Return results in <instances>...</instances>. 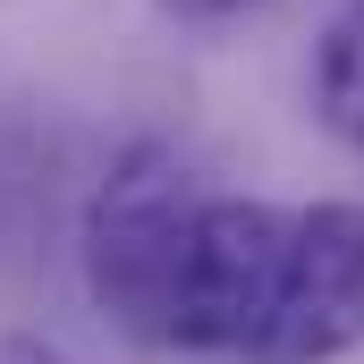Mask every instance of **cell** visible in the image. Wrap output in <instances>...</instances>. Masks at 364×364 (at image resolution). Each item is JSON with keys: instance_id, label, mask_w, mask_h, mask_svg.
<instances>
[{"instance_id": "1", "label": "cell", "mask_w": 364, "mask_h": 364, "mask_svg": "<svg viewBox=\"0 0 364 364\" xmlns=\"http://www.w3.org/2000/svg\"><path fill=\"white\" fill-rule=\"evenodd\" d=\"M195 203H203L195 170L153 136H136L85 203V229H77L85 296L102 305V322H119L144 348H170V305H178Z\"/></svg>"}, {"instance_id": "2", "label": "cell", "mask_w": 364, "mask_h": 364, "mask_svg": "<svg viewBox=\"0 0 364 364\" xmlns=\"http://www.w3.org/2000/svg\"><path fill=\"white\" fill-rule=\"evenodd\" d=\"M288 229L296 212H279L263 195H203L195 229H186V272L170 305V348L186 356H246V339L263 331L288 272Z\"/></svg>"}, {"instance_id": "3", "label": "cell", "mask_w": 364, "mask_h": 364, "mask_svg": "<svg viewBox=\"0 0 364 364\" xmlns=\"http://www.w3.org/2000/svg\"><path fill=\"white\" fill-rule=\"evenodd\" d=\"M364 348V203H305L288 229V272L237 364H339Z\"/></svg>"}, {"instance_id": "4", "label": "cell", "mask_w": 364, "mask_h": 364, "mask_svg": "<svg viewBox=\"0 0 364 364\" xmlns=\"http://www.w3.org/2000/svg\"><path fill=\"white\" fill-rule=\"evenodd\" d=\"M314 119L348 153H364V0H339L314 43Z\"/></svg>"}, {"instance_id": "5", "label": "cell", "mask_w": 364, "mask_h": 364, "mask_svg": "<svg viewBox=\"0 0 364 364\" xmlns=\"http://www.w3.org/2000/svg\"><path fill=\"white\" fill-rule=\"evenodd\" d=\"M0 364H77V356L43 331H0Z\"/></svg>"}, {"instance_id": "6", "label": "cell", "mask_w": 364, "mask_h": 364, "mask_svg": "<svg viewBox=\"0 0 364 364\" xmlns=\"http://www.w3.org/2000/svg\"><path fill=\"white\" fill-rule=\"evenodd\" d=\"M161 9H178V17H246L263 0H161Z\"/></svg>"}]
</instances>
